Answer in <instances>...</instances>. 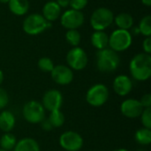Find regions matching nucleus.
<instances>
[{"label": "nucleus", "instance_id": "f3484780", "mask_svg": "<svg viewBox=\"0 0 151 151\" xmlns=\"http://www.w3.org/2000/svg\"><path fill=\"white\" fill-rule=\"evenodd\" d=\"M9 10L17 16L25 15L29 10L28 0H10L8 2Z\"/></svg>", "mask_w": 151, "mask_h": 151}, {"label": "nucleus", "instance_id": "4be33fe9", "mask_svg": "<svg viewBox=\"0 0 151 151\" xmlns=\"http://www.w3.org/2000/svg\"><path fill=\"white\" fill-rule=\"evenodd\" d=\"M17 143V139L13 134L4 133L0 138V148L6 151H10L14 149Z\"/></svg>", "mask_w": 151, "mask_h": 151}, {"label": "nucleus", "instance_id": "ddd939ff", "mask_svg": "<svg viewBox=\"0 0 151 151\" xmlns=\"http://www.w3.org/2000/svg\"><path fill=\"white\" fill-rule=\"evenodd\" d=\"M143 107L139 100L129 98L125 100L120 105V111L123 116L128 119L139 118L143 111Z\"/></svg>", "mask_w": 151, "mask_h": 151}, {"label": "nucleus", "instance_id": "20e7f679", "mask_svg": "<svg viewBox=\"0 0 151 151\" xmlns=\"http://www.w3.org/2000/svg\"><path fill=\"white\" fill-rule=\"evenodd\" d=\"M114 20V14L107 7L96 9L90 17V25L95 31H104Z\"/></svg>", "mask_w": 151, "mask_h": 151}, {"label": "nucleus", "instance_id": "7c9ffc66", "mask_svg": "<svg viewBox=\"0 0 151 151\" xmlns=\"http://www.w3.org/2000/svg\"><path fill=\"white\" fill-rule=\"evenodd\" d=\"M142 48L145 53L150 54L151 53V37H146L142 42Z\"/></svg>", "mask_w": 151, "mask_h": 151}, {"label": "nucleus", "instance_id": "f704fd0d", "mask_svg": "<svg viewBox=\"0 0 151 151\" xmlns=\"http://www.w3.org/2000/svg\"><path fill=\"white\" fill-rule=\"evenodd\" d=\"M3 81H4V73L2 70H0V86L3 83Z\"/></svg>", "mask_w": 151, "mask_h": 151}, {"label": "nucleus", "instance_id": "cd10ccee", "mask_svg": "<svg viewBox=\"0 0 151 151\" xmlns=\"http://www.w3.org/2000/svg\"><path fill=\"white\" fill-rule=\"evenodd\" d=\"M88 3V0H70V7L71 9L76 11H81L84 9Z\"/></svg>", "mask_w": 151, "mask_h": 151}, {"label": "nucleus", "instance_id": "f257e3e1", "mask_svg": "<svg viewBox=\"0 0 151 151\" xmlns=\"http://www.w3.org/2000/svg\"><path fill=\"white\" fill-rule=\"evenodd\" d=\"M132 77L138 81H145L151 76V56L145 52L136 54L129 64Z\"/></svg>", "mask_w": 151, "mask_h": 151}, {"label": "nucleus", "instance_id": "6e6552de", "mask_svg": "<svg viewBox=\"0 0 151 151\" xmlns=\"http://www.w3.org/2000/svg\"><path fill=\"white\" fill-rule=\"evenodd\" d=\"M66 62L72 70L81 71L87 66L88 58L86 51L82 48L77 46L73 47V49L68 51L66 55Z\"/></svg>", "mask_w": 151, "mask_h": 151}, {"label": "nucleus", "instance_id": "b1692460", "mask_svg": "<svg viewBox=\"0 0 151 151\" xmlns=\"http://www.w3.org/2000/svg\"><path fill=\"white\" fill-rule=\"evenodd\" d=\"M138 29L140 34L143 35L146 37H150L151 35V17L150 15L144 16L138 26Z\"/></svg>", "mask_w": 151, "mask_h": 151}, {"label": "nucleus", "instance_id": "2eb2a0df", "mask_svg": "<svg viewBox=\"0 0 151 151\" xmlns=\"http://www.w3.org/2000/svg\"><path fill=\"white\" fill-rule=\"evenodd\" d=\"M42 16L49 22L57 20L61 16V8L56 1L47 2L42 7Z\"/></svg>", "mask_w": 151, "mask_h": 151}, {"label": "nucleus", "instance_id": "4c0bfd02", "mask_svg": "<svg viewBox=\"0 0 151 151\" xmlns=\"http://www.w3.org/2000/svg\"><path fill=\"white\" fill-rule=\"evenodd\" d=\"M0 151H6V150H3V149H1V148H0Z\"/></svg>", "mask_w": 151, "mask_h": 151}, {"label": "nucleus", "instance_id": "2f4dec72", "mask_svg": "<svg viewBox=\"0 0 151 151\" xmlns=\"http://www.w3.org/2000/svg\"><path fill=\"white\" fill-rule=\"evenodd\" d=\"M41 125H42V128L44 130V131H51L53 129V127H51L50 123L49 122V120L47 119H44L42 122H41Z\"/></svg>", "mask_w": 151, "mask_h": 151}, {"label": "nucleus", "instance_id": "9d476101", "mask_svg": "<svg viewBox=\"0 0 151 151\" xmlns=\"http://www.w3.org/2000/svg\"><path fill=\"white\" fill-rule=\"evenodd\" d=\"M84 20L85 17L81 11H76L73 9L66 10L64 13H61L60 16L61 25L67 30L78 29L83 25Z\"/></svg>", "mask_w": 151, "mask_h": 151}, {"label": "nucleus", "instance_id": "6ab92c4d", "mask_svg": "<svg viewBox=\"0 0 151 151\" xmlns=\"http://www.w3.org/2000/svg\"><path fill=\"white\" fill-rule=\"evenodd\" d=\"M13 151H41L39 143L32 138H23L17 142Z\"/></svg>", "mask_w": 151, "mask_h": 151}, {"label": "nucleus", "instance_id": "39448f33", "mask_svg": "<svg viewBox=\"0 0 151 151\" xmlns=\"http://www.w3.org/2000/svg\"><path fill=\"white\" fill-rule=\"evenodd\" d=\"M133 42V35L129 30L124 29H116L109 36V44L110 49L116 52H121L127 50Z\"/></svg>", "mask_w": 151, "mask_h": 151}, {"label": "nucleus", "instance_id": "dca6fc26", "mask_svg": "<svg viewBox=\"0 0 151 151\" xmlns=\"http://www.w3.org/2000/svg\"><path fill=\"white\" fill-rule=\"evenodd\" d=\"M16 119L10 111H3L0 113V130L4 133H10L15 127Z\"/></svg>", "mask_w": 151, "mask_h": 151}, {"label": "nucleus", "instance_id": "a211bd4d", "mask_svg": "<svg viewBox=\"0 0 151 151\" xmlns=\"http://www.w3.org/2000/svg\"><path fill=\"white\" fill-rule=\"evenodd\" d=\"M92 45L98 50L108 48L109 35L104 31H95L90 38Z\"/></svg>", "mask_w": 151, "mask_h": 151}, {"label": "nucleus", "instance_id": "f8f14e48", "mask_svg": "<svg viewBox=\"0 0 151 151\" xmlns=\"http://www.w3.org/2000/svg\"><path fill=\"white\" fill-rule=\"evenodd\" d=\"M50 75L53 81L61 86L70 84L73 81L74 77L73 70L65 65H55L53 70L50 72Z\"/></svg>", "mask_w": 151, "mask_h": 151}, {"label": "nucleus", "instance_id": "412c9836", "mask_svg": "<svg viewBox=\"0 0 151 151\" xmlns=\"http://www.w3.org/2000/svg\"><path fill=\"white\" fill-rule=\"evenodd\" d=\"M135 142L142 146H148L151 142V130L150 128L142 127L134 134Z\"/></svg>", "mask_w": 151, "mask_h": 151}, {"label": "nucleus", "instance_id": "4468645a", "mask_svg": "<svg viewBox=\"0 0 151 151\" xmlns=\"http://www.w3.org/2000/svg\"><path fill=\"white\" fill-rule=\"evenodd\" d=\"M114 92L119 96H127L133 89V81L130 77L125 74L118 75L112 83Z\"/></svg>", "mask_w": 151, "mask_h": 151}, {"label": "nucleus", "instance_id": "bb28decb", "mask_svg": "<svg viewBox=\"0 0 151 151\" xmlns=\"http://www.w3.org/2000/svg\"><path fill=\"white\" fill-rule=\"evenodd\" d=\"M140 118H141L142 127L151 129V108L143 109Z\"/></svg>", "mask_w": 151, "mask_h": 151}, {"label": "nucleus", "instance_id": "1a4fd4ad", "mask_svg": "<svg viewBox=\"0 0 151 151\" xmlns=\"http://www.w3.org/2000/svg\"><path fill=\"white\" fill-rule=\"evenodd\" d=\"M82 136L74 131H65L59 137V145L66 151H79L83 147Z\"/></svg>", "mask_w": 151, "mask_h": 151}, {"label": "nucleus", "instance_id": "0eeeda50", "mask_svg": "<svg viewBox=\"0 0 151 151\" xmlns=\"http://www.w3.org/2000/svg\"><path fill=\"white\" fill-rule=\"evenodd\" d=\"M22 114L28 123L39 124L45 119V109L40 102L31 100L23 106Z\"/></svg>", "mask_w": 151, "mask_h": 151}, {"label": "nucleus", "instance_id": "9b49d317", "mask_svg": "<svg viewBox=\"0 0 151 151\" xmlns=\"http://www.w3.org/2000/svg\"><path fill=\"white\" fill-rule=\"evenodd\" d=\"M64 98L62 93L58 89H50L47 90L42 99V104L43 108L47 111H53L60 110L63 105Z\"/></svg>", "mask_w": 151, "mask_h": 151}, {"label": "nucleus", "instance_id": "a878e982", "mask_svg": "<svg viewBox=\"0 0 151 151\" xmlns=\"http://www.w3.org/2000/svg\"><path fill=\"white\" fill-rule=\"evenodd\" d=\"M38 67L43 73H50L54 68L53 61L48 57H42L38 60Z\"/></svg>", "mask_w": 151, "mask_h": 151}, {"label": "nucleus", "instance_id": "58836bf2", "mask_svg": "<svg viewBox=\"0 0 151 151\" xmlns=\"http://www.w3.org/2000/svg\"><path fill=\"white\" fill-rule=\"evenodd\" d=\"M138 151H146V150H138Z\"/></svg>", "mask_w": 151, "mask_h": 151}, {"label": "nucleus", "instance_id": "7ed1b4c3", "mask_svg": "<svg viewBox=\"0 0 151 151\" xmlns=\"http://www.w3.org/2000/svg\"><path fill=\"white\" fill-rule=\"evenodd\" d=\"M51 22L47 21L42 14H29L23 21L22 27L26 34L29 35H37L50 27Z\"/></svg>", "mask_w": 151, "mask_h": 151}, {"label": "nucleus", "instance_id": "aec40b11", "mask_svg": "<svg viewBox=\"0 0 151 151\" xmlns=\"http://www.w3.org/2000/svg\"><path fill=\"white\" fill-rule=\"evenodd\" d=\"M119 29H124V30H129L133 27L134 25V19L133 16L127 12H120L114 16V20H113Z\"/></svg>", "mask_w": 151, "mask_h": 151}, {"label": "nucleus", "instance_id": "393cba45", "mask_svg": "<svg viewBox=\"0 0 151 151\" xmlns=\"http://www.w3.org/2000/svg\"><path fill=\"white\" fill-rule=\"evenodd\" d=\"M65 39L70 45L73 47H77L81 42V36L77 29H69L65 34Z\"/></svg>", "mask_w": 151, "mask_h": 151}, {"label": "nucleus", "instance_id": "5701e85b", "mask_svg": "<svg viewBox=\"0 0 151 151\" xmlns=\"http://www.w3.org/2000/svg\"><path fill=\"white\" fill-rule=\"evenodd\" d=\"M47 119L49 120V122L50 123L53 128H58V127H61L65 124V116L60 110H57V111H50V116Z\"/></svg>", "mask_w": 151, "mask_h": 151}, {"label": "nucleus", "instance_id": "423d86ee", "mask_svg": "<svg viewBox=\"0 0 151 151\" xmlns=\"http://www.w3.org/2000/svg\"><path fill=\"white\" fill-rule=\"evenodd\" d=\"M110 92L108 88L102 83L95 84L87 91L86 101L93 107H101L109 99Z\"/></svg>", "mask_w": 151, "mask_h": 151}, {"label": "nucleus", "instance_id": "e433bc0d", "mask_svg": "<svg viewBox=\"0 0 151 151\" xmlns=\"http://www.w3.org/2000/svg\"><path fill=\"white\" fill-rule=\"evenodd\" d=\"M113 151H129L127 150H126V149H118V150H115Z\"/></svg>", "mask_w": 151, "mask_h": 151}, {"label": "nucleus", "instance_id": "c9c22d12", "mask_svg": "<svg viewBox=\"0 0 151 151\" xmlns=\"http://www.w3.org/2000/svg\"><path fill=\"white\" fill-rule=\"evenodd\" d=\"M9 1L10 0H0V3H2V4H8Z\"/></svg>", "mask_w": 151, "mask_h": 151}, {"label": "nucleus", "instance_id": "72a5a7b5", "mask_svg": "<svg viewBox=\"0 0 151 151\" xmlns=\"http://www.w3.org/2000/svg\"><path fill=\"white\" fill-rule=\"evenodd\" d=\"M142 4H144L148 7H150L151 5V0H142Z\"/></svg>", "mask_w": 151, "mask_h": 151}, {"label": "nucleus", "instance_id": "f03ea898", "mask_svg": "<svg viewBox=\"0 0 151 151\" xmlns=\"http://www.w3.org/2000/svg\"><path fill=\"white\" fill-rule=\"evenodd\" d=\"M120 64V58L118 52L110 48H105L97 51L96 66L102 73L114 72Z\"/></svg>", "mask_w": 151, "mask_h": 151}, {"label": "nucleus", "instance_id": "c756f323", "mask_svg": "<svg viewBox=\"0 0 151 151\" xmlns=\"http://www.w3.org/2000/svg\"><path fill=\"white\" fill-rule=\"evenodd\" d=\"M142 104V107L145 108H151V95L150 94H145L142 96L141 100H139Z\"/></svg>", "mask_w": 151, "mask_h": 151}, {"label": "nucleus", "instance_id": "473e14b6", "mask_svg": "<svg viewBox=\"0 0 151 151\" xmlns=\"http://www.w3.org/2000/svg\"><path fill=\"white\" fill-rule=\"evenodd\" d=\"M56 2L60 6V8H65L70 5V0H57Z\"/></svg>", "mask_w": 151, "mask_h": 151}, {"label": "nucleus", "instance_id": "c85d7f7f", "mask_svg": "<svg viewBox=\"0 0 151 151\" xmlns=\"http://www.w3.org/2000/svg\"><path fill=\"white\" fill-rule=\"evenodd\" d=\"M9 103V95L5 89L0 87V110L4 109Z\"/></svg>", "mask_w": 151, "mask_h": 151}]
</instances>
